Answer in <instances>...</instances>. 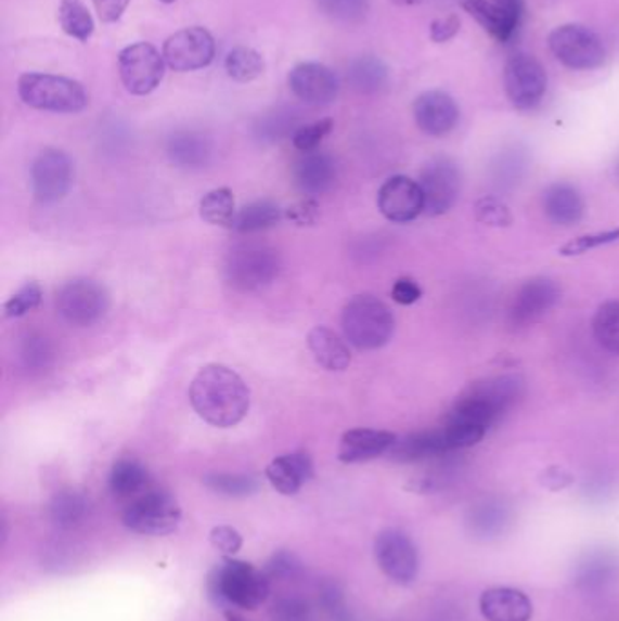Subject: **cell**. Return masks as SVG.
Wrapping results in <instances>:
<instances>
[{
    "instance_id": "obj_51",
    "label": "cell",
    "mask_w": 619,
    "mask_h": 621,
    "mask_svg": "<svg viewBox=\"0 0 619 621\" xmlns=\"http://www.w3.org/2000/svg\"><path fill=\"white\" fill-rule=\"evenodd\" d=\"M317 217H319V204L311 198L298 202L296 206L287 209V219L293 220L298 225L313 224Z\"/></svg>"
},
{
    "instance_id": "obj_12",
    "label": "cell",
    "mask_w": 619,
    "mask_h": 621,
    "mask_svg": "<svg viewBox=\"0 0 619 621\" xmlns=\"http://www.w3.org/2000/svg\"><path fill=\"white\" fill-rule=\"evenodd\" d=\"M420 187L424 193L425 215L441 217L456 204L462 190V173L451 158H433L420 173Z\"/></svg>"
},
{
    "instance_id": "obj_5",
    "label": "cell",
    "mask_w": 619,
    "mask_h": 621,
    "mask_svg": "<svg viewBox=\"0 0 619 621\" xmlns=\"http://www.w3.org/2000/svg\"><path fill=\"white\" fill-rule=\"evenodd\" d=\"M282 269L280 255L266 244H241L231 249L223 274L229 286L236 292L252 293L268 287L276 281Z\"/></svg>"
},
{
    "instance_id": "obj_32",
    "label": "cell",
    "mask_w": 619,
    "mask_h": 621,
    "mask_svg": "<svg viewBox=\"0 0 619 621\" xmlns=\"http://www.w3.org/2000/svg\"><path fill=\"white\" fill-rule=\"evenodd\" d=\"M347 80L351 82L354 90L371 95V93L384 90L389 80V72L384 62L376 56H360L349 66Z\"/></svg>"
},
{
    "instance_id": "obj_31",
    "label": "cell",
    "mask_w": 619,
    "mask_h": 621,
    "mask_svg": "<svg viewBox=\"0 0 619 621\" xmlns=\"http://www.w3.org/2000/svg\"><path fill=\"white\" fill-rule=\"evenodd\" d=\"M280 220H282V209L274 202L258 200L242 207L241 211L236 214L231 230H235L242 235H253V233L271 230L279 224Z\"/></svg>"
},
{
    "instance_id": "obj_9",
    "label": "cell",
    "mask_w": 619,
    "mask_h": 621,
    "mask_svg": "<svg viewBox=\"0 0 619 621\" xmlns=\"http://www.w3.org/2000/svg\"><path fill=\"white\" fill-rule=\"evenodd\" d=\"M109 297L104 286L91 279H75L61 287L56 309L67 324L90 327L106 314Z\"/></svg>"
},
{
    "instance_id": "obj_25",
    "label": "cell",
    "mask_w": 619,
    "mask_h": 621,
    "mask_svg": "<svg viewBox=\"0 0 619 621\" xmlns=\"http://www.w3.org/2000/svg\"><path fill=\"white\" fill-rule=\"evenodd\" d=\"M446 438L441 429L436 431L414 432L405 438H398L397 443L392 445L391 454L392 460L402 462V464H413V462H422V460L438 458L443 454H449Z\"/></svg>"
},
{
    "instance_id": "obj_44",
    "label": "cell",
    "mask_w": 619,
    "mask_h": 621,
    "mask_svg": "<svg viewBox=\"0 0 619 621\" xmlns=\"http://www.w3.org/2000/svg\"><path fill=\"white\" fill-rule=\"evenodd\" d=\"M319 2L325 15L347 23L362 17L367 10L365 0H319Z\"/></svg>"
},
{
    "instance_id": "obj_24",
    "label": "cell",
    "mask_w": 619,
    "mask_h": 621,
    "mask_svg": "<svg viewBox=\"0 0 619 621\" xmlns=\"http://www.w3.org/2000/svg\"><path fill=\"white\" fill-rule=\"evenodd\" d=\"M166 153L169 160L179 168L201 169L211 160L212 144L206 134L180 131L169 139Z\"/></svg>"
},
{
    "instance_id": "obj_29",
    "label": "cell",
    "mask_w": 619,
    "mask_h": 621,
    "mask_svg": "<svg viewBox=\"0 0 619 621\" xmlns=\"http://www.w3.org/2000/svg\"><path fill=\"white\" fill-rule=\"evenodd\" d=\"M147 483H150V475L144 465L139 464L137 460H118L109 473V489L117 499L134 500L145 493Z\"/></svg>"
},
{
    "instance_id": "obj_42",
    "label": "cell",
    "mask_w": 619,
    "mask_h": 621,
    "mask_svg": "<svg viewBox=\"0 0 619 621\" xmlns=\"http://www.w3.org/2000/svg\"><path fill=\"white\" fill-rule=\"evenodd\" d=\"M619 242V228L618 230L599 231V233H592V235H581L575 241L567 242L559 255L562 257H580L583 253L592 251V249H599L603 246H610Z\"/></svg>"
},
{
    "instance_id": "obj_59",
    "label": "cell",
    "mask_w": 619,
    "mask_h": 621,
    "mask_svg": "<svg viewBox=\"0 0 619 621\" xmlns=\"http://www.w3.org/2000/svg\"><path fill=\"white\" fill-rule=\"evenodd\" d=\"M616 174H618V179H619V163H618V166H616Z\"/></svg>"
},
{
    "instance_id": "obj_47",
    "label": "cell",
    "mask_w": 619,
    "mask_h": 621,
    "mask_svg": "<svg viewBox=\"0 0 619 621\" xmlns=\"http://www.w3.org/2000/svg\"><path fill=\"white\" fill-rule=\"evenodd\" d=\"M311 609L300 598H282L274 604L273 621H309Z\"/></svg>"
},
{
    "instance_id": "obj_38",
    "label": "cell",
    "mask_w": 619,
    "mask_h": 621,
    "mask_svg": "<svg viewBox=\"0 0 619 621\" xmlns=\"http://www.w3.org/2000/svg\"><path fill=\"white\" fill-rule=\"evenodd\" d=\"M204 486L212 493L228 499H246L260 489L257 478L252 475H231V473H211L204 476Z\"/></svg>"
},
{
    "instance_id": "obj_22",
    "label": "cell",
    "mask_w": 619,
    "mask_h": 621,
    "mask_svg": "<svg viewBox=\"0 0 619 621\" xmlns=\"http://www.w3.org/2000/svg\"><path fill=\"white\" fill-rule=\"evenodd\" d=\"M295 184L306 195H324L336 180L335 158L322 152L304 153L295 164Z\"/></svg>"
},
{
    "instance_id": "obj_50",
    "label": "cell",
    "mask_w": 619,
    "mask_h": 621,
    "mask_svg": "<svg viewBox=\"0 0 619 621\" xmlns=\"http://www.w3.org/2000/svg\"><path fill=\"white\" fill-rule=\"evenodd\" d=\"M572 481H575V476L570 475L569 470L564 469V467H558V465L549 467L540 475L541 486L549 489V491H554V493L569 488Z\"/></svg>"
},
{
    "instance_id": "obj_30",
    "label": "cell",
    "mask_w": 619,
    "mask_h": 621,
    "mask_svg": "<svg viewBox=\"0 0 619 621\" xmlns=\"http://www.w3.org/2000/svg\"><path fill=\"white\" fill-rule=\"evenodd\" d=\"M618 572V560L610 553H592L586 555L585 560L580 561L576 569V583L583 591H599Z\"/></svg>"
},
{
    "instance_id": "obj_11",
    "label": "cell",
    "mask_w": 619,
    "mask_h": 621,
    "mask_svg": "<svg viewBox=\"0 0 619 621\" xmlns=\"http://www.w3.org/2000/svg\"><path fill=\"white\" fill-rule=\"evenodd\" d=\"M503 85L508 101L516 109H532L547 93V72L534 56L518 53L505 64Z\"/></svg>"
},
{
    "instance_id": "obj_33",
    "label": "cell",
    "mask_w": 619,
    "mask_h": 621,
    "mask_svg": "<svg viewBox=\"0 0 619 621\" xmlns=\"http://www.w3.org/2000/svg\"><path fill=\"white\" fill-rule=\"evenodd\" d=\"M59 23L67 37L79 42H88L95 34V21L85 0H61Z\"/></svg>"
},
{
    "instance_id": "obj_46",
    "label": "cell",
    "mask_w": 619,
    "mask_h": 621,
    "mask_svg": "<svg viewBox=\"0 0 619 621\" xmlns=\"http://www.w3.org/2000/svg\"><path fill=\"white\" fill-rule=\"evenodd\" d=\"M301 564L295 555L280 551L276 555L268 561V566L263 569L266 577L269 580H284V578H293L300 572Z\"/></svg>"
},
{
    "instance_id": "obj_16",
    "label": "cell",
    "mask_w": 619,
    "mask_h": 621,
    "mask_svg": "<svg viewBox=\"0 0 619 621\" xmlns=\"http://www.w3.org/2000/svg\"><path fill=\"white\" fill-rule=\"evenodd\" d=\"M378 209L385 219L408 224L425 211L424 193L418 182L405 174L385 180L378 191Z\"/></svg>"
},
{
    "instance_id": "obj_21",
    "label": "cell",
    "mask_w": 619,
    "mask_h": 621,
    "mask_svg": "<svg viewBox=\"0 0 619 621\" xmlns=\"http://www.w3.org/2000/svg\"><path fill=\"white\" fill-rule=\"evenodd\" d=\"M266 476L280 494L293 496L313 478V460L306 453L282 454L268 465Z\"/></svg>"
},
{
    "instance_id": "obj_27",
    "label": "cell",
    "mask_w": 619,
    "mask_h": 621,
    "mask_svg": "<svg viewBox=\"0 0 619 621\" xmlns=\"http://www.w3.org/2000/svg\"><path fill=\"white\" fill-rule=\"evenodd\" d=\"M457 2L498 42L507 44L518 34V28L508 21L507 15L494 0H457Z\"/></svg>"
},
{
    "instance_id": "obj_56",
    "label": "cell",
    "mask_w": 619,
    "mask_h": 621,
    "mask_svg": "<svg viewBox=\"0 0 619 621\" xmlns=\"http://www.w3.org/2000/svg\"><path fill=\"white\" fill-rule=\"evenodd\" d=\"M225 620L228 621H246L242 616L236 614L233 610H225Z\"/></svg>"
},
{
    "instance_id": "obj_49",
    "label": "cell",
    "mask_w": 619,
    "mask_h": 621,
    "mask_svg": "<svg viewBox=\"0 0 619 621\" xmlns=\"http://www.w3.org/2000/svg\"><path fill=\"white\" fill-rule=\"evenodd\" d=\"M129 4H131V0H93L96 15L104 24L118 23Z\"/></svg>"
},
{
    "instance_id": "obj_14",
    "label": "cell",
    "mask_w": 619,
    "mask_h": 621,
    "mask_svg": "<svg viewBox=\"0 0 619 621\" xmlns=\"http://www.w3.org/2000/svg\"><path fill=\"white\" fill-rule=\"evenodd\" d=\"M562 289L547 276H536L519 286L508 308V324L514 329H524L540 322L559 302Z\"/></svg>"
},
{
    "instance_id": "obj_26",
    "label": "cell",
    "mask_w": 619,
    "mask_h": 621,
    "mask_svg": "<svg viewBox=\"0 0 619 621\" xmlns=\"http://www.w3.org/2000/svg\"><path fill=\"white\" fill-rule=\"evenodd\" d=\"M307 346L311 349L314 360L319 362L324 370L346 371L351 364V351L346 346V341L336 335L335 331L327 327H314L307 335Z\"/></svg>"
},
{
    "instance_id": "obj_43",
    "label": "cell",
    "mask_w": 619,
    "mask_h": 621,
    "mask_svg": "<svg viewBox=\"0 0 619 621\" xmlns=\"http://www.w3.org/2000/svg\"><path fill=\"white\" fill-rule=\"evenodd\" d=\"M475 214L481 224L492 228H507L513 224L511 209L502 200H498L497 196H483L476 202Z\"/></svg>"
},
{
    "instance_id": "obj_39",
    "label": "cell",
    "mask_w": 619,
    "mask_h": 621,
    "mask_svg": "<svg viewBox=\"0 0 619 621\" xmlns=\"http://www.w3.org/2000/svg\"><path fill=\"white\" fill-rule=\"evenodd\" d=\"M53 359V349L48 338L40 335H29L24 338L18 349V360L23 364L24 370L28 371H42L50 365Z\"/></svg>"
},
{
    "instance_id": "obj_2",
    "label": "cell",
    "mask_w": 619,
    "mask_h": 621,
    "mask_svg": "<svg viewBox=\"0 0 619 621\" xmlns=\"http://www.w3.org/2000/svg\"><path fill=\"white\" fill-rule=\"evenodd\" d=\"M271 593V580L266 572L242 560L223 561L209 577V594L220 605L257 610Z\"/></svg>"
},
{
    "instance_id": "obj_28",
    "label": "cell",
    "mask_w": 619,
    "mask_h": 621,
    "mask_svg": "<svg viewBox=\"0 0 619 621\" xmlns=\"http://www.w3.org/2000/svg\"><path fill=\"white\" fill-rule=\"evenodd\" d=\"M511 521V510L500 500H483L470 507L467 526L476 538L491 540L500 536Z\"/></svg>"
},
{
    "instance_id": "obj_13",
    "label": "cell",
    "mask_w": 619,
    "mask_h": 621,
    "mask_svg": "<svg viewBox=\"0 0 619 621\" xmlns=\"http://www.w3.org/2000/svg\"><path fill=\"white\" fill-rule=\"evenodd\" d=\"M215 39L206 28L193 26L171 35L163 46L164 61L173 72L188 74L209 66L215 59Z\"/></svg>"
},
{
    "instance_id": "obj_37",
    "label": "cell",
    "mask_w": 619,
    "mask_h": 621,
    "mask_svg": "<svg viewBox=\"0 0 619 621\" xmlns=\"http://www.w3.org/2000/svg\"><path fill=\"white\" fill-rule=\"evenodd\" d=\"M592 331L596 336L597 344L608 353L619 354V302L610 300L597 308Z\"/></svg>"
},
{
    "instance_id": "obj_54",
    "label": "cell",
    "mask_w": 619,
    "mask_h": 621,
    "mask_svg": "<svg viewBox=\"0 0 619 621\" xmlns=\"http://www.w3.org/2000/svg\"><path fill=\"white\" fill-rule=\"evenodd\" d=\"M494 2L502 8V12L507 15L508 21L519 29L525 12L524 0H494Z\"/></svg>"
},
{
    "instance_id": "obj_40",
    "label": "cell",
    "mask_w": 619,
    "mask_h": 621,
    "mask_svg": "<svg viewBox=\"0 0 619 621\" xmlns=\"http://www.w3.org/2000/svg\"><path fill=\"white\" fill-rule=\"evenodd\" d=\"M335 128L333 118H322L313 124L300 126L293 133V146L301 153L317 152V147L324 142L325 137Z\"/></svg>"
},
{
    "instance_id": "obj_4",
    "label": "cell",
    "mask_w": 619,
    "mask_h": 621,
    "mask_svg": "<svg viewBox=\"0 0 619 621\" xmlns=\"http://www.w3.org/2000/svg\"><path fill=\"white\" fill-rule=\"evenodd\" d=\"M18 96L39 112L80 113L90 104V95L77 80L50 74H24L18 77Z\"/></svg>"
},
{
    "instance_id": "obj_18",
    "label": "cell",
    "mask_w": 619,
    "mask_h": 621,
    "mask_svg": "<svg viewBox=\"0 0 619 621\" xmlns=\"http://www.w3.org/2000/svg\"><path fill=\"white\" fill-rule=\"evenodd\" d=\"M414 122L429 137H446L456 128L460 107L449 93L440 90L425 91L414 101Z\"/></svg>"
},
{
    "instance_id": "obj_7",
    "label": "cell",
    "mask_w": 619,
    "mask_h": 621,
    "mask_svg": "<svg viewBox=\"0 0 619 621\" xmlns=\"http://www.w3.org/2000/svg\"><path fill=\"white\" fill-rule=\"evenodd\" d=\"M166 61L150 42L128 46L118 55V74L124 88L134 96H145L157 90L166 75Z\"/></svg>"
},
{
    "instance_id": "obj_34",
    "label": "cell",
    "mask_w": 619,
    "mask_h": 621,
    "mask_svg": "<svg viewBox=\"0 0 619 621\" xmlns=\"http://www.w3.org/2000/svg\"><path fill=\"white\" fill-rule=\"evenodd\" d=\"M201 217L204 222L218 228H233L236 219V202L233 191L229 187H217L209 191L201 200Z\"/></svg>"
},
{
    "instance_id": "obj_53",
    "label": "cell",
    "mask_w": 619,
    "mask_h": 621,
    "mask_svg": "<svg viewBox=\"0 0 619 621\" xmlns=\"http://www.w3.org/2000/svg\"><path fill=\"white\" fill-rule=\"evenodd\" d=\"M293 128V118L287 117V113H276V118L271 117L266 122H262V133L263 139H282V134L287 133L289 129Z\"/></svg>"
},
{
    "instance_id": "obj_15",
    "label": "cell",
    "mask_w": 619,
    "mask_h": 621,
    "mask_svg": "<svg viewBox=\"0 0 619 621\" xmlns=\"http://www.w3.org/2000/svg\"><path fill=\"white\" fill-rule=\"evenodd\" d=\"M73 184V163L61 150H44L31 166L34 195L40 204L51 206L69 193Z\"/></svg>"
},
{
    "instance_id": "obj_19",
    "label": "cell",
    "mask_w": 619,
    "mask_h": 621,
    "mask_svg": "<svg viewBox=\"0 0 619 621\" xmlns=\"http://www.w3.org/2000/svg\"><path fill=\"white\" fill-rule=\"evenodd\" d=\"M397 440V435L392 432L358 427L344 432L338 448V460L344 464H362L389 453Z\"/></svg>"
},
{
    "instance_id": "obj_23",
    "label": "cell",
    "mask_w": 619,
    "mask_h": 621,
    "mask_svg": "<svg viewBox=\"0 0 619 621\" xmlns=\"http://www.w3.org/2000/svg\"><path fill=\"white\" fill-rule=\"evenodd\" d=\"M543 214L554 225L570 228L578 224L585 214V202L575 185L558 182L543 193Z\"/></svg>"
},
{
    "instance_id": "obj_20",
    "label": "cell",
    "mask_w": 619,
    "mask_h": 621,
    "mask_svg": "<svg viewBox=\"0 0 619 621\" xmlns=\"http://www.w3.org/2000/svg\"><path fill=\"white\" fill-rule=\"evenodd\" d=\"M480 610L489 621H529L534 607L529 596L518 588L492 587L481 594Z\"/></svg>"
},
{
    "instance_id": "obj_48",
    "label": "cell",
    "mask_w": 619,
    "mask_h": 621,
    "mask_svg": "<svg viewBox=\"0 0 619 621\" xmlns=\"http://www.w3.org/2000/svg\"><path fill=\"white\" fill-rule=\"evenodd\" d=\"M391 295L392 300L400 303V306H413L414 302H418L420 298H422V287L413 279L403 276V279H398L395 282Z\"/></svg>"
},
{
    "instance_id": "obj_17",
    "label": "cell",
    "mask_w": 619,
    "mask_h": 621,
    "mask_svg": "<svg viewBox=\"0 0 619 621\" xmlns=\"http://www.w3.org/2000/svg\"><path fill=\"white\" fill-rule=\"evenodd\" d=\"M287 82L296 99L309 106H327L340 91L338 75L320 62H301L293 67Z\"/></svg>"
},
{
    "instance_id": "obj_45",
    "label": "cell",
    "mask_w": 619,
    "mask_h": 621,
    "mask_svg": "<svg viewBox=\"0 0 619 621\" xmlns=\"http://www.w3.org/2000/svg\"><path fill=\"white\" fill-rule=\"evenodd\" d=\"M209 542L223 555L233 556L244 545V538H242L241 532L236 531L235 527L218 526L209 534Z\"/></svg>"
},
{
    "instance_id": "obj_57",
    "label": "cell",
    "mask_w": 619,
    "mask_h": 621,
    "mask_svg": "<svg viewBox=\"0 0 619 621\" xmlns=\"http://www.w3.org/2000/svg\"><path fill=\"white\" fill-rule=\"evenodd\" d=\"M395 4H400V7H414V4H420L422 0H392Z\"/></svg>"
},
{
    "instance_id": "obj_52",
    "label": "cell",
    "mask_w": 619,
    "mask_h": 621,
    "mask_svg": "<svg viewBox=\"0 0 619 621\" xmlns=\"http://www.w3.org/2000/svg\"><path fill=\"white\" fill-rule=\"evenodd\" d=\"M457 31H460V18L454 17V15L438 18V21L430 24V39H433V42H436V44L451 40Z\"/></svg>"
},
{
    "instance_id": "obj_1",
    "label": "cell",
    "mask_w": 619,
    "mask_h": 621,
    "mask_svg": "<svg viewBox=\"0 0 619 621\" xmlns=\"http://www.w3.org/2000/svg\"><path fill=\"white\" fill-rule=\"evenodd\" d=\"M190 402L195 413L209 426L228 429L246 418L252 407V392L235 371L222 364L202 367L191 381Z\"/></svg>"
},
{
    "instance_id": "obj_8",
    "label": "cell",
    "mask_w": 619,
    "mask_h": 621,
    "mask_svg": "<svg viewBox=\"0 0 619 621\" xmlns=\"http://www.w3.org/2000/svg\"><path fill=\"white\" fill-rule=\"evenodd\" d=\"M549 48L564 66L589 72L603 66L605 46L592 29L580 24H565L549 35Z\"/></svg>"
},
{
    "instance_id": "obj_41",
    "label": "cell",
    "mask_w": 619,
    "mask_h": 621,
    "mask_svg": "<svg viewBox=\"0 0 619 621\" xmlns=\"http://www.w3.org/2000/svg\"><path fill=\"white\" fill-rule=\"evenodd\" d=\"M42 300V289L37 282H28L18 289L15 295L8 298L4 303V316L7 319H21L24 314L31 313L35 308H39Z\"/></svg>"
},
{
    "instance_id": "obj_6",
    "label": "cell",
    "mask_w": 619,
    "mask_h": 621,
    "mask_svg": "<svg viewBox=\"0 0 619 621\" xmlns=\"http://www.w3.org/2000/svg\"><path fill=\"white\" fill-rule=\"evenodd\" d=\"M182 509L166 491H145L126 507L122 523L145 536H166L179 527Z\"/></svg>"
},
{
    "instance_id": "obj_55",
    "label": "cell",
    "mask_w": 619,
    "mask_h": 621,
    "mask_svg": "<svg viewBox=\"0 0 619 621\" xmlns=\"http://www.w3.org/2000/svg\"><path fill=\"white\" fill-rule=\"evenodd\" d=\"M322 604L330 610H340L341 607V591L336 583L330 582L325 583L322 587Z\"/></svg>"
},
{
    "instance_id": "obj_3",
    "label": "cell",
    "mask_w": 619,
    "mask_h": 621,
    "mask_svg": "<svg viewBox=\"0 0 619 621\" xmlns=\"http://www.w3.org/2000/svg\"><path fill=\"white\" fill-rule=\"evenodd\" d=\"M341 329L360 351L384 348L395 335V316L387 303L373 295H357L341 313Z\"/></svg>"
},
{
    "instance_id": "obj_10",
    "label": "cell",
    "mask_w": 619,
    "mask_h": 621,
    "mask_svg": "<svg viewBox=\"0 0 619 621\" xmlns=\"http://www.w3.org/2000/svg\"><path fill=\"white\" fill-rule=\"evenodd\" d=\"M374 558L385 577L398 585H411L418 578V548L400 529H385L374 540Z\"/></svg>"
},
{
    "instance_id": "obj_58",
    "label": "cell",
    "mask_w": 619,
    "mask_h": 621,
    "mask_svg": "<svg viewBox=\"0 0 619 621\" xmlns=\"http://www.w3.org/2000/svg\"><path fill=\"white\" fill-rule=\"evenodd\" d=\"M160 2H164V4H173L177 0H160Z\"/></svg>"
},
{
    "instance_id": "obj_35",
    "label": "cell",
    "mask_w": 619,
    "mask_h": 621,
    "mask_svg": "<svg viewBox=\"0 0 619 621\" xmlns=\"http://www.w3.org/2000/svg\"><path fill=\"white\" fill-rule=\"evenodd\" d=\"M223 66H225L229 77L236 82H242V85L257 80L266 72L263 56L257 50L246 48V46H238V48L229 51Z\"/></svg>"
},
{
    "instance_id": "obj_36",
    "label": "cell",
    "mask_w": 619,
    "mask_h": 621,
    "mask_svg": "<svg viewBox=\"0 0 619 621\" xmlns=\"http://www.w3.org/2000/svg\"><path fill=\"white\" fill-rule=\"evenodd\" d=\"M51 521L62 529H72L88 516V500L77 491H61L50 504Z\"/></svg>"
}]
</instances>
